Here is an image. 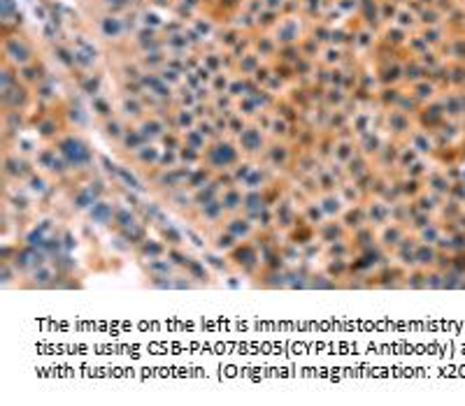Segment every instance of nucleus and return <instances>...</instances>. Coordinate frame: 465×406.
<instances>
[{"label": "nucleus", "instance_id": "nucleus-1", "mask_svg": "<svg viewBox=\"0 0 465 406\" xmlns=\"http://www.w3.org/2000/svg\"><path fill=\"white\" fill-rule=\"evenodd\" d=\"M240 160H242V151L228 139H214L203 151V165L212 170L214 175H226Z\"/></svg>", "mask_w": 465, "mask_h": 406}, {"label": "nucleus", "instance_id": "nucleus-2", "mask_svg": "<svg viewBox=\"0 0 465 406\" xmlns=\"http://www.w3.org/2000/svg\"><path fill=\"white\" fill-rule=\"evenodd\" d=\"M56 149L66 158L68 167H70L73 175H84V172L91 170V165H93V151L89 149V144L84 142V139L75 137V135H66V137H61L58 142H56Z\"/></svg>", "mask_w": 465, "mask_h": 406}, {"label": "nucleus", "instance_id": "nucleus-3", "mask_svg": "<svg viewBox=\"0 0 465 406\" xmlns=\"http://www.w3.org/2000/svg\"><path fill=\"white\" fill-rule=\"evenodd\" d=\"M33 165H35V170L44 172V175H49L51 179H58V182H61V179H68L70 175H73V172H70V167H68L66 158L58 153V149H51V146H44V149L35 151Z\"/></svg>", "mask_w": 465, "mask_h": 406}, {"label": "nucleus", "instance_id": "nucleus-4", "mask_svg": "<svg viewBox=\"0 0 465 406\" xmlns=\"http://www.w3.org/2000/svg\"><path fill=\"white\" fill-rule=\"evenodd\" d=\"M228 260L232 267H237L240 272H244V274H254L256 269H261L263 253H261V248L252 244V239H249V241H240V244L228 253Z\"/></svg>", "mask_w": 465, "mask_h": 406}, {"label": "nucleus", "instance_id": "nucleus-5", "mask_svg": "<svg viewBox=\"0 0 465 406\" xmlns=\"http://www.w3.org/2000/svg\"><path fill=\"white\" fill-rule=\"evenodd\" d=\"M298 221H300V207L289 195H282L273 205V228L286 235Z\"/></svg>", "mask_w": 465, "mask_h": 406}, {"label": "nucleus", "instance_id": "nucleus-6", "mask_svg": "<svg viewBox=\"0 0 465 406\" xmlns=\"http://www.w3.org/2000/svg\"><path fill=\"white\" fill-rule=\"evenodd\" d=\"M103 198V191H100V182H87L80 184L73 191V198H70V207L75 209L77 214H87L89 209L96 205V202Z\"/></svg>", "mask_w": 465, "mask_h": 406}, {"label": "nucleus", "instance_id": "nucleus-7", "mask_svg": "<svg viewBox=\"0 0 465 406\" xmlns=\"http://www.w3.org/2000/svg\"><path fill=\"white\" fill-rule=\"evenodd\" d=\"M263 163H266V167L270 172H286L291 165H293V151L289 144L284 142H273L270 146H266V151H263Z\"/></svg>", "mask_w": 465, "mask_h": 406}, {"label": "nucleus", "instance_id": "nucleus-8", "mask_svg": "<svg viewBox=\"0 0 465 406\" xmlns=\"http://www.w3.org/2000/svg\"><path fill=\"white\" fill-rule=\"evenodd\" d=\"M193 221H196L198 225H205V228H216V225H221L223 221H226V209H223V205L219 202V198L212 200V202H205V205H198L193 207Z\"/></svg>", "mask_w": 465, "mask_h": 406}, {"label": "nucleus", "instance_id": "nucleus-9", "mask_svg": "<svg viewBox=\"0 0 465 406\" xmlns=\"http://www.w3.org/2000/svg\"><path fill=\"white\" fill-rule=\"evenodd\" d=\"M221 225L237 241H249V239L256 237V232H259V225H256L249 216H244L242 212H240V214H228L226 221H223Z\"/></svg>", "mask_w": 465, "mask_h": 406}, {"label": "nucleus", "instance_id": "nucleus-10", "mask_svg": "<svg viewBox=\"0 0 465 406\" xmlns=\"http://www.w3.org/2000/svg\"><path fill=\"white\" fill-rule=\"evenodd\" d=\"M363 207H366V218L372 228H379V225L389 223L393 216V202L384 198H372Z\"/></svg>", "mask_w": 465, "mask_h": 406}, {"label": "nucleus", "instance_id": "nucleus-11", "mask_svg": "<svg viewBox=\"0 0 465 406\" xmlns=\"http://www.w3.org/2000/svg\"><path fill=\"white\" fill-rule=\"evenodd\" d=\"M407 237V230H405V225L402 223H398V221H389V223H384V225H379L377 228V232H375V239H377V244L382 246V248H393L400 244L402 239Z\"/></svg>", "mask_w": 465, "mask_h": 406}, {"label": "nucleus", "instance_id": "nucleus-12", "mask_svg": "<svg viewBox=\"0 0 465 406\" xmlns=\"http://www.w3.org/2000/svg\"><path fill=\"white\" fill-rule=\"evenodd\" d=\"M347 237H349V230L340 218H326L319 228H316V241H319L321 246L333 244V241H340V239H347Z\"/></svg>", "mask_w": 465, "mask_h": 406}, {"label": "nucleus", "instance_id": "nucleus-13", "mask_svg": "<svg viewBox=\"0 0 465 406\" xmlns=\"http://www.w3.org/2000/svg\"><path fill=\"white\" fill-rule=\"evenodd\" d=\"M26 286L30 288H49V286H56V279H58V267L54 265L51 260L44 262V265H37L35 269H30L26 274Z\"/></svg>", "mask_w": 465, "mask_h": 406}, {"label": "nucleus", "instance_id": "nucleus-14", "mask_svg": "<svg viewBox=\"0 0 465 406\" xmlns=\"http://www.w3.org/2000/svg\"><path fill=\"white\" fill-rule=\"evenodd\" d=\"M237 146H240V151H242V156H263V151H266V137H263L261 130L244 128L240 132Z\"/></svg>", "mask_w": 465, "mask_h": 406}, {"label": "nucleus", "instance_id": "nucleus-15", "mask_svg": "<svg viewBox=\"0 0 465 406\" xmlns=\"http://www.w3.org/2000/svg\"><path fill=\"white\" fill-rule=\"evenodd\" d=\"M116 205L119 202L116 200H110V198H100L96 205H93L89 212H87V218L89 223L93 225H112L114 221V212H116Z\"/></svg>", "mask_w": 465, "mask_h": 406}, {"label": "nucleus", "instance_id": "nucleus-16", "mask_svg": "<svg viewBox=\"0 0 465 406\" xmlns=\"http://www.w3.org/2000/svg\"><path fill=\"white\" fill-rule=\"evenodd\" d=\"M21 186L26 189V193L33 200H42L44 195L51 191V177L44 175V172H40V170H33L26 179H23Z\"/></svg>", "mask_w": 465, "mask_h": 406}, {"label": "nucleus", "instance_id": "nucleus-17", "mask_svg": "<svg viewBox=\"0 0 465 406\" xmlns=\"http://www.w3.org/2000/svg\"><path fill=\"white\" fill-rule=\"evenodd\" d=\"M161 153L163 149H159L154 142H144L140 149H135L133 153H130V158H133V163L137 167L142 170H156L159 163H161Z\"/></svg>", "mask_w": 465, "mask_h": 406}, {"label": "nucleus", "instance_id": "nucleus-18", "mask_svg": "<svg viewBox=\"0 0 465 406\" xmlns=\"http://www.w3.org/2000/svg\"><path fill=\"white\" fill-rule=\"evenodd\" d=\"M219 202L226 209V214H240L244 202V189L237 184H223V189L219 193Z\"/></svg>", "mask_w": 465, "mask_h": 406}, {"label": "nucleus", "instance_id": "nucleus-19", "mask_svg": "<svg viewBox=\"0 0 465 406\" xmlns=\"http://www.w3.org/2000/svg\"><path fill=\"white\" fill-rule=\"evenodd\" d=\"M35 167H28V163L21 158V156L17 153H7L5 156V167H3V172H5V179L7 182H17V184H23V179H26L30 172H33Z\"/></svg>", "mask_w": 465, "mask_h": 406}, {"label": "nucleus", "instance_id": "nucleus-20", "mask_svg": "<svg viewBox=\"0 0 465 406\" xmlns=\"http://www.w3.org/2000/svg\"><path fill=\"white\" fill-rule=\"evenodd\" d=\"M316 200L321 202L326 218H342V214L347 212L345 200L340 198L337 191H323V193L316 195Z\"/></svg>", "mask_w": 465, "mask_h": 406}, {"label": "nucleus", "instance_id": "nucleus-21", "mask_svg": "<svg viewBox=\"0 0 465 406\" xmlns=\"http://www.w3.org/2000/svg\"><path fill=\"white\" fill-rule=\"evenodd\" d=\"M142 265L149 279H168V277H175V272H177V265L170 260L168 255L154 258V260H142Z\"/></svg>", "mask_w": 465, "mask_h": 406}, {"label": "nucleus", "instance_id": "nucleus-22", "mask_svg": "<svg viewBox=\"0 0 465 406\" xmlns=\"http://www.w3.org/2000/svg\"><path fill=\"white\" fill-rule=\"evenodd\" d=\"M168 244L161 237H147L142 244L135 246V253L140 260H154V258H163L168 255Z\"/></svg>", "mask_w": 465, "mask_h": 406}, {"label": "nucleus", "instance_id": "nucleus-23", "mask_svg": "<svg viewBox=\"0 0 465 406\" xmlns=\"http://www.w3.org/2000/svg\"><path fill=\"white\" fill-rule=\"evenodd\" d=\"M359 146H356L352 139H337L335 144H333V153H330V158H333V163L335 165H340V167H347L349 163H352L356 156H359Z\"/></svg>", "mask_w": 465, "mask_h": 406}, {"label": "nucleus", "instance_id": "nucleus-24", "mask_svg": "<svg viewBox=\"0 0 465 406\" xmlns=\"http://www.w3.org/2000/svg\"><path fill=\"white\" fill-rule=\"evenodd\" d=\"M237 244H240V241L232 237L230 232L223 228V225H219L214 235L209 237V248H212V251H216V253H221V255H228Z\"/></svg>", "mask_w": 465, "mask_h": 406}, {"label": "nucleus", "instance_id": "nucleus-25", "mask_svg": "<svg viewBox=\"0 0 465 406\" xmlns=\"http://www.w3.org/2000/svg\"><path fill=\"white\" fill-rule=\"evenodd\" d=\"M186 272V279L196 281V284H209V279H212V272H209V265L205 260H198V258L189 255V260L182 267Z\"/></svg>", "mask_w": 465, "mask_h": 406}, {"label": "nucleus", "instance_id": "nucleus-26", "mask_svg": "<svg viewBox=\"0 0 465 406\" xmlns=\"http://www.w3.org/2000/svg\"><path fill=\"white\" fill-rule=\"evenodd\" d=\"M300 218H302V221H307L309 225H314V228H319V225L326 221L321 202L316 200V198H309L307 202H302V205H300Z\"/></svg>", "mask_w": 465, "mask_h": 406}, {"label": "nucleus", "instance_id": "nucleus-27", "mask_svg": "<svg viewBox=\"0 0 465 406\" xmlns=\"http://www.w3.org/2000/svg\"><path fill=\"white\" fill-rule=\"evenodd\" d=\"M337 193H340V198L345 200L347 207L361 205L363 198H366V191H363L356 182H352V179H345V182L337 186Z\"/></svg>", "mask_w": 465, "mask_h": 406}, {"label": "nucleus", "instance_id": "nucleus-28", "mask_svg": "<svg viewBox=\"0 0 465 406\" xmlns=\"http://www.w3.org/2000/svg\"><path fill=\"white\" fill-rule=\"evenodd\" d=\"M426 184H428V191L435 193V195H447L449 191H452V184H449V179L445 172H430L428 177H426Z\"/></svg>", "mask_w": 465, "mask_h": 406}, {"label": "nucleus", "instance_id": "nucleus-29", "mask_svg": "<svg viewBox=\"0 0 465 406\" xmlns=\"http://www.w3.org/2000/svg\"><path fill=\"white\" fill-rule=\"evenodd\" d=\"M163 123L161 121H144L142 126H140V135L144 137V142H156L159 137H163Z\"/></svg>", "mask_w": 465, "mask_h": 406}, {"label": "nucleus", "instance_id": "nucleus-30", "mask_svg": "<svg viewBox=\"0 0 465 406\" xmlns=\"http://www.w3.org/2000/svg\"><path fill=\"white\" fill-rule=\"evenodd\" d=\"M182 144H186V146H191V149H196V151H200L203 153L205 149H207V137L203 135L200 130H191V132H186L184 135V142Z\"/></svg>", "mask_w": 465, "mask_h": 406}, {"label": "nucleus", "instance_id": "nucleus-31", "mask_svg": "<svg viewBox=\"0 0 465 406\" xmlns=\"http://www.w3.org/2000/svg\"><path fill=\"white\" fill-rule=\"evenodd\" d=\"M105 135L110 137V139H114L116 144H121L123 130H121V126H119L116 121H107V123H105Z\"/></svg>", "mask_w": 465, "mask_h": 406}, {"label": "nucleus", "instance_id": "nucleus-32", "mask_svg": "<svg viewBox=\"0 0 465 406\" xmlns=\"http://www.w3.org/2000/svg\"><path fill=\"white\" fill-rule=\"evenodd\" d=\"M184 237H186V239H191V244H193V246H198V248H205V246H207L205 235H200V232H198V230H193V228H184Z\"/></svg>", "mask_w": 465, "mask_h": 406}, {"label": "nucleus", "instance_id": "nucleus-33", "mask_svg": "<svg viewBox=\"0 0 465 406\" xmlns=\"http://www.w3.org/2000/svg\"><path fill=\"white\" fill-rule=\"evenodd\" d=\"M61 241H63V251H73V248H77V239L73 237V232L70 230H63V235H61Z\"/></svg>", "mask_w": 465, "mask_h": 406}]
</instances>
